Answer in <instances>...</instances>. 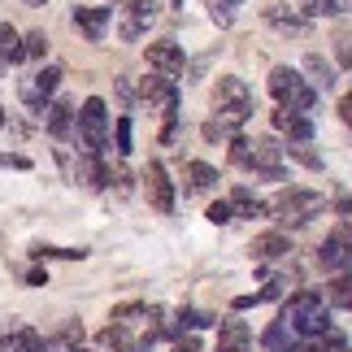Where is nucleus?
<instances>
[{"mask_svg":"<svg viewBox=\"0 0 352 352\" xmlns=\"http://www.w3.org/2000/svg\"><path fill=\"white\" fill-rule=\"evenodd\" d=\"M283 322L292 327V335H300V340H322V335H331V309L322 300V292H296L287 309H283Z\"/></svg>","mask_w":352,"mask_h":352,"instance_id":"f257e3e1","label":"nucleus"},{"mask_svg":"<svg viewBox=\"0 0 352 352\" xmlns=\"http://www.w3.org/2000/svg\"><path fill=\"white\" fill-rule=\"evenodd\" d=\"M322 209H327V200H322V192H314V187H283V192L270 200V218L283 222V226H305L309 218H318Z\"/></svg>","mask_w":352,"mask_h":352,"instance_id":"f03ea898","label":"nucleus"},{"mask_svg":"<svg viewBox=\"0 0 352 352\" xmlns=\"http://www.w3.org/2000/svg\"><path fill=\"white\" fill-rule=\"evenodd\" d=\"M270 96L278 100V109H296V113H305V109H314L318 87H314V83H305L300 70H292V65H274V70H270Z\"/></svg>","mask_w":352,"mask_h":352,"instance_id":"7ed1b4c3","label":"nucleus"},{"mask_svg":"<svg viewBox=\"0 0 352 352\" xmlns=\"http://www.w3.org/2000/svg\"><path fill=\"white\" fill-rule=\"evenodd\" d=\"M213 104H218V113H222V118H231L235 126H239V122H248V118L256 113V100H252L248 83H243V78H235V74L218 78V87H213Z\"/></svg>","mask_w":352,"mask_h":352,"instance_id":"20e7f679","label":"nucleus"},{"mask_svg":"<svg viewBox=\"0 0 352 352\" xmlns=\"http://www.w3.org/2000/svg\"><path fill=\"white\" fill-rule=\"evenodd\" d=\"M78 140H83L91 157H100L104 144H109V109H104L100 96L83 100V109H78Z\"/></svg>","mask_w":352,"mask_h":352,"instance_id":"39448f33","label":"nucleus"},{"mask_svg":"<svg viewBox=\"0 0 352 352\" xmlns=\"http://www.w3.org/2000/svg\"><path fill=\"white\" fill-rule=\"evenodd\" d=\"M318 265L327 270V274H352V222H340L327 239H322Z\"/></svg>","mask_w":352,"mask_h":352,"instance_id":"423d86ee","label":"nucleus"},{"mask_svg":"<svg viewBox=\"0 0 352 352\" xmlns=\"http://www.w3.org/2000/svg\"><path fill=\"white\" fill-rule=\"evenodd\" d=\"M144 61L153 65L157 74H166V78H174V74H183V65H187V57H183V48L174 44V39H157V44H148V48H144Z\"/></svg>","mask_w":352,"mask_h":352,"instance_id":"0eeeda50","label":"nucleus"},{"mask_svg":"<svg viewBox=\"0 0 352 352\" xmlns=\"http://www.w3.org/2000/svg\"><path fill=\"white\" fill-rule=\"evenodd\" d=\"M57 83H61V70H57V65H44L39 74H31V78L22 83V100L31 104V109L44 113V109H48V96L57 91Z\"/></svg>","mask_w":352,"mask_h":352,"instance_id":"6e6552de","label":"nucleus"},{"mask_svg":"<svg viewBox=\"0 0 352 352\" xmlns=\"http://www.w3.org/2000/svg\"><path fill=\"white\" fill-rule=\"evenodd\" d=\"M144 187H148V200H153L157 213H170L174 209V183H170V174H166L161 161H153V166L144 170Z\"/></svg>","mask_w":352,"mask_h":352,"instance_id":"1a4fd4ad","label":"nucleus"},{"mask_svg":"<svg viewBox=\"0 0 352 352\" xmlns=\"http://www.w3.org/2000/svg\"><path fill=\"white\" fill-rule=\"evenodd\" d=\"M140 96L153 100V104H161V109H166V118L174 122V109H179V87H174V78H166V74L144 78V83H140Z\"/></svg>","mask_w":352,"mask_h":352,"instance_id":"9d476101","label":"nucleus"},{"mask_svg":"<svg viewBox=\"0 0 352 352\" xmlns=\"http://www.w3.org/2000/svg\"><path fill=\"white\" fill-rule=\"evenodd\" d=\"M265 22L274 26L278 35H296V39H305L309 31H314V18H305V13H296V9H283V5H270Z\"/></svg>","mask_w":352,"mask_h":352,"instance_id":"9b49d317","label":"nucleus"},{"mask_svg":"<svg viewBox=\"0 0 352 352\" xmlns=\"http://www.w3.org/2000/svg\"><path fill=\"white\" fill-rule=\"evenodd\" d=\"M274 131L287 135V140H296V144L314 140V122H309L305 113H296V109H278V113H274Z\"/></svg>","mask_w":352,"mask_h":352,"instance_id":"f8f14e48","label":"nucleus"},{"mask_svg":"<svg viewBox=\"0 0 352 352\" xmlns=\"http://www.w3.org/2000/svg\"><path fill=\"white\" fill-rule=\"evenodd\" d=\"M109 18H113V9H74V26L91 39V44H100V39H104Z\"/></svg>","mask_w":352,"mask_h":352,"instance_id":"ddd939ff","label":"nucleus"},{"mask_svg":"<svg viewBox=\"0 0 352 352\" xmlns=\"http://www.w3.org/2000/svg\"><path fill=\"white\" fill-rule=\"evenodd\" d=\"M44 113H48V118H44V126H48L52 140H65V135L74 131V109H70V100H52Z\"/></svg>","mask_w":352,"mask_h":352,"instance_id":"4468645a","label":"nucleus"},{"mask_svg":"<svg viewBox=\"0 0 352 352\" xmlns=\"http://www.w3.org/2000/svg\"><path fill=\"white\" fill-rule=\"evenodd\" d=\"M287 252H292V239L283 231H270V235L252 239V256H261V261H274V256H287Z\"/></svg>","mask_w":352,"mask_h":352,"instance_id":"2eb2a0df","label":"nucleus"},{"mask_svg":"<svg viewBox=\"0 0 352 352\" xmlns=\"http://www.w3.org/2000/svg\"><path fill=\"white\" fill-rule=\"evenodd\" d=\"M231 209L239 213V218H265V213H270V205L256 200L248 187H235V192H231Z\"/></svg>","mask_w":352,"mask_h":352,"instance_id":"dca6fc26","label":"nucleus"},{"mask_svg":"<svg viewBox=\"0 0 352 352\" xmlns=\"http://www.w3.org/2000/svg\"><path fill=\"white\" fill-rule=\"evenodd\" d=\"M305 70H309V83H314V87H322V91L335 87V70L318 57V52H309V57H305Z\"/></svg>","mask_w":352,"mask_h":352,"instance_id":"f3484780","label":"nucleus"},{"mask_svg":"<svg viewBox=\"0 0 352 352\" xmlns=\"http://www.w3.org/2000/svg\"><path fill=\"white\" fill-rule=\"evenodd\" d=\"M243 344H248V327L243 322H226L218 331V352H239Z\"/></svg>","mask_w":352,"mask_h":352,"instance_id":"a211bd4d","label":"nucleus"},{"mask_svg":"<svg viewBox=\"0 0 352 352\" xmlns=\"http://www.w3.org/2000/svg\"><path fill=\"white\" fill-rule=\"evenodd\" d=\"M213 183H218V170L213 166H205V161H192V166H187V187H192V192H209Z\"/></svg>","mask_w":352,"mask_h":352,"instance_id":"6ab92c4d","label":"nucleus"},{"mask_svg":"<svg viewBox=\"0 0 352 352\" xmlns=\"http://www.w3.org/2000/svg\"><path fill=\"white\" fill-rule=\"evenodd\" d=\"M0 61H26L22 57V35L13 31V26H0Z\"/></svg>","mask_w":352,"mask_h":352,"instance_id":"aec40b11","label":"nucleus"},{"mask_svg":"<svg viewBox=\"0 0 352 352\" xmlns=\"http://www.w3.org/2000/svg\"><path fill=\"white\" fill-rule=\"evenodd\" d=\"M13 352H52V348H48V340L35 327H22L18 335H13Z\"/></svg>","mask_w":352,"mask_h":352,"instance_id":"412c9836","label":"nucleus"},{"mask_svg":"<svg viewBox=\"0 0 352 352\" xmlns=\"http://www.w3.org/2000/svg\"><path fill=\"white\" fill-rule=\"evenodd\" d=\"M100 348H109V352H135V348H131V335H126V327H122V322H113V327L100 331Z\"/></svg>","mask_w":352,"mask_h":352,"instance_id":"4be33fe9","label":"nucleus"},{"mask_svg":"<svg viewBox=\"0 0 352 352\" xmlns=\"http://www.w3.org/2000/svg\"><path fill=\"white\" fill-rule=\"evenodd\" d=\"M327 300L352 314V274H335V283L327 287Z\"/></svg>","mask_w":352,"mask_h":352,"instance_id":"5701e85b","label":"nucleus"},{"mask_svg":"<svg viewBox=\"0 0 352 352\" xmlns=\"http://www.w3.org/2000/svg\"><path fill=\"white\" fill-rule=\"evenodd\" d=\"M261 344H265L270 352H287V348H292V327H287V322L278 318L274 327H270V331L261 335Z\"/></svg>","mask_w":352,"mask_h":352,"instance_id":"b1692460","label":"nucleus"},{"mask_svg":"<svg viewBox=\"0 0 352 352\" xmlns=\"http://www.w3.org/2000/svg\"><path fill=\"white\" fill-rule=\"evenodd\" d=\"M344 9H348V0H309L305 18H340Z\"/></svg>","mask_w":352,"mask_h":352,"instance_id":"393cba45","label":"nucleus"},{"mask_svg":"<svg viewBox=\"0 0 352 352\" xmlns=\"http://www.w3.org/2000/svg\"><path fill=\"white\" fill-rule=\"evenodd\" d=\"M31 256H39V261H44V256H61V261H83V248H52V243H35L31 248Z\"/></svg>","mask_w":352,"mask_h":352,"instance_id":"a878e982","label":"nucleus"},{"mask_svg":"<svg viewBox=\"0 0 352 352\" xmlns=\"http://www.w3.org/2000/svg\"><path fill=\"white\" fill-rule=\"evenodd\" d=\"M231 135H235V122H231V118L218 113L213 122H205V140H209V144H213V140H231Z\"/></svg>","mask_w":352,"mask_h":352,"instance_id":"bb28decb","label":"nucleus"},{"mask_svg":"<svg viewBox=\"0 0 352 352\" xmlns=\"http://www.w3.org/2000/svg\"><path fill=\"white\" fill-rule=\"evenodd\" d=\"M205 218H209L213 226H226V222H235V209H231V200H213Z\"/></svg>","mask_w":352,"mask_h":352,"instance_id":"cd10ccee","label":"nucleus"},{"mask_svg":"<svg viewBox=\"0 0 352 352\" xmlns=\"http://www.w3.org/2000/svg\"><path fill=\"white\" fill-rule=\"evenodd\" d=\"M48 52V39H44V31H31L22 39V57H44Z\"/></svg>","mask_w":352,"mask_h":352,"instance_id":"c85d7f7f","label":"nucleus"},{"mask_svg":"<svg viewBox=\"0 0 352 352\" xmlns=\"http://www.w3.org/2000/svg\"><path fill=\"white\" fill-rule=\"evenodd\" d=\"M231 161H235V166H243V170L252 166V144H248V140H239V135L231 140Z\"/></svg>","mask_w":352,"mask_h":352,"instance_id":"c756f323","label":"nucleus"},{"mask_svg":"<svg viewBox=\"0 0 352 352\" xmlns=\"http://www.w3.org/2000/svg\"><path fill=\"white\" fill-rule=\"evenodd\" d=\"M231 9H235V5H226V0H213V5H209V18L218 22V26H231V22H235Z\"/></svg>","mask_w":352,"mask_h":352,"instance_id":"7c9ffc66","label":"nucleus"},{"mask_svg":"<svg viewBox=\"0 0 352 352\" xmlns=\"http://www.w3.org/2000/svg\"><path fill=\"white\" fill-rule=\"evenodd\" d=\"M335 57H340V65H352V31H340V39H335Z\"/></svg>","mask_w":352,"mask_h":352,"instance_id":"2f4dec72","label":"nucleus"},{"mask_svg":"<svg viewBox=\"0 0 352 352\" xmlns=\"http://www.w3.org/2000/svg\"><path fill=\"white\" fill-rule=\"evenodd\" d=\"M118 153H131V118H118Z\"/></svg>","mask_w":352,"mask_h":352,"instance_id":"473e14b6","label":"nucleus"},{"mask_svg":"<svg viewBox=\"0 0 352 352\" xmlns=\"http://www.w3.org/2000/svg\"><path fill=\"white\" fill-rule=\"evenodd\" d=\"M0 166H13V170H31V161L18 157V153H0Z\"/></svg>","mask_w":352,"mask_h":352,"instance_id":"72a5a7b5","label":"nucleus"},{"mask_svg":"<svg viewBox=\"0 0 352 352\" xmlns=\"http://www.w3.org/2000/svg\"><path fill=\"white\" fill-rule=\"evenodd\" d=\"M292 157H296V161H305L309 170H322V161H318L314 153H305V148H292Z\"/></svg>","mask_w":352,"mask_h":352,"instance_id":"f704fd0d","label":"nucleus"},{"mask_svg":"<svg viewBox=\"0 0 352 352\" xmlns=\"http://www.w3.org/2000/svg\"><path fill=\"white\" fill-rule=\"evenodd\" d=\"M26 283H31V287H44V283H48V270H31Z\"/></svg>","mask_w":352,"mask_h":352,"instance_id":"c9c22d12","label":"nucleus"},{"mask_svg":"<svg viewBox=\"0 0 352 352\" xmlns=\"http://www.w3.org/2000/svg\"><path fill=\"white\" fill-rule=\"evenodd\" d=\"M340 118H344V122H348V126H352V91H348V96L340 100Z\"/></svg>","mask_w":352,"mask_h":352,"instance_id":"e433bc0d","label":"nucleus"},{"mask_svg":"<svg viewBox=\"0 0 352 352\" xmlns=\"http://www.w3.org/2000/svg\"><path fill=\"white\" fill-rule=\"evenodd\" d=\"M118 96H122V100H135V87L126 83V78H118Z\"/></svg>","mask_w":352,"mask_h":352,"instance_id":"4c0bfd02","label":"nucleus"},{"mask_svg":"<svg viewBox=\"0 0 352 352\" xmlns=\"http://www.w3.org/2000/svg\"><path fill=\"white\" fill-rule=\"evenodd\" d=\"M174 352H200V344L196 340H179V344H174Z\"/></svg>","mask_w":352,"mask_h":352,"instance_id":"58836bf2","label":"nucleus"},{"mask_svg":"<svg viewBox=\"0 0 352 352\" xmlns=\"http://www.w3.org/2000/svg\"><path fill=\"white\" fill-rule=\"evenodd\" d=\"M0 352H13V340H9V335H0Z\"/></svg>","mask_w":352,"mask_h":352,"instance_id":"ea45409f","label":"nucleus"},{"mask_svg":"<svg viewBox=\"0 0 352 352\" xmlns=\"http://www.w3.org/2000/svg\"><path fill=\"white\" fill-rule=\"evenodd\" d=\"M26 5H48V0H26Z\"/></svg>","mask_w":352,"mask_h":352,"instance_id":"a19ab883","label":"nucleus"},{"mask_svg":"<svg viewBox=\"0 0 352 352\" xmlns=\"http://www.w3.org/2000/svg\"><path fill=\"white\" fill-rule=\"evenodd\" d=\"M113 5H135V0H113Z\"/></svg>","mask_w":352,"mask_h":352,"instance_id":"79ce46f5","label":"nucleus"},{"mask_svg":"<svg viewBox=\"0 0 352 352\" xmlns=\"http://www.w3.org/2000/svg\"><path fill=\"white\" fill-rule=\"evenodd\" d=\"M0 126H5V109H0Z\"/></svg>","mask_w":352,"mask_h":352,"instance_id":"37998d69","label":"nucleus"},{"mask_svg":"<svg viewBox=\"0 0 352 352\" xmlns=\"http://www.w3.org/2000/svg\"><path fill=\"white\" fill-rule=\"evenodd\" d=\"M70 352H87V348H70Z\"/></svg>","mask_w":352,"mask_h":352,"instance_id":"c03bdc74","label":"nucleus"},{"mask_svg":"<svg viewBox=\"0 0 352 352\" xmlns=\"http://www.w3.org/2000/svg\"><path fill=\"white\" fill-rule=\"evenodd\" d=\"M226 5H239V0H226Z\"/></svg>","mask_w":352,"mask_h":352,"instance_id":"a18cd8bd","label":"nucleus"}]
</instances>
